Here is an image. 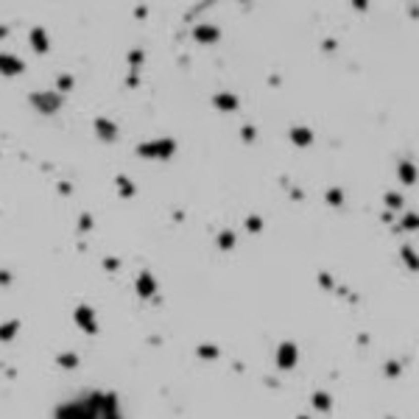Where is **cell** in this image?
I'll use <instances>...</instances> for the list:
<instances>
[{
    "label": "cell",
    "mask_w": 419,
    "mask_h": 419,
    "mask_svg": "<svg viewBox=\"0 0 419 419\" xmlns=\"http://www.w3.org/2000/svg\"><path fill=\"white\" fill-rule=\"evenodd\" d=\"M56 419H120L115 394H87L56 408Z\"/></svg>",
    "instance_id": "1"
},
{
    "label": "cell",
    "mask_w": 419,
    "mask_h": 419,
    "mask_svg": "<svg viewBox=\"0 0 419 419\" xmlns=\"http://www.w3.org/2000/svg\"><path fill=\"white\" fill-rule=\"evenodd\" d=\"M31 104L37 109H42V112H56L59 104H62V98H59L56 93H34L31 95Z\"/></svg>",
    "instance_id": "2"
},
{
    "label": "cell",
    "mask_w": 419,
    "mask_h": 419,
    "mask_svg": "<svg viewBox=\"0 0 419 419\" xmlns=\"http://www.w3.org/2000/svg\"><path fill=\"white\" fill-rule=\"evenodd\" d=\"M173 151V143L165 140V143H148V146H140V154L143 157H168Z\"/></svg>",
    "instance_id": "3"
},
{
    "label": "cell",
    "mask_w": 419,
    "mask_h": 419,
    "mask_svg": "<svg viewBox=\"0 0 419 419\" xmlns=\"http://www.w3.org/2000/svg\"><path fill=\"white\" fill-rule=\"evenodd\" d=\"M0 70H3L6 76H14V73L23 70V64L17 62V59H11V56H0Z\"/></svg>",
    "instance_id": "4"
},
{
    "label": "cell",
    "mask_w": 419,
    "mask_h": 419,
    "mask_svg": "<svg viewBox=\"0 0 419 419\" xmlns=\"http://www.w3.org/2000/svg\"><path fill=\"white\" fill-rule=\"evenodd\" d=\"M294 361H296V349L291 344H282V349H279V366H291Z\"/></svg>",
    "instance_id": "5"
},
{
    "label": "cell",
    "mask_w": 419,
    "mask_h": 419,
    "mask_svg": "<svg viewBox=\"0 0 419 419\" xmlns=\"http://www.w3.org/2000/svg\"><path fill=\"white\" fill-rule=\"evenodd\" d=\"M196 37L202 39H210V42H212V39L218 37V28H212V25H199V28H196Z\"/></svg>",
    "instance_id": "6"
},
{
    "label": "cell",
    "mask_w": 419,
    "mask_h": 419,
    "mask_svg": "<svg viewBox=\"0 0 419 419\" xmlns=\"http://www.w3.org/2000/svg\"><path fill=\"white\" fill-rule=\"evenodd\" d=\"M137 291H140L143 296H151V294H154V279L148 277V274H146V277H140V282H137Z\"/></svg>",
    "instance_id": "7"
},
{
    "label": "cell",
    "mask_w": 419,
    "mask_h": 419,
    "mask_svg": "<svg viewBox=\"0 0 419 419\" xmlns=\"http://www.w3.org/2000/svg\"><path fill=\"white\" fill-rule=\"evenodd\" d=\"M76 318L81 321V327H84V330H90V333L95 330V324H93V316H90V311H87V308H81V311L76 313Z\"/></svg>",
    "instance_id": "8"
},
{
    "label": "cell",
    "mask_w": 419,
    "mask_h": 419,
    "mask_svg": "<svg viewBox=\"0 0 419 419\" xmlns=\"http://www.w3.org/2000/svg\"><path fill=\"white\" fill-rule=\"evenodd\" d=\"M95 129L101 132V137H104V140H112V137H115V129L109 126V120H98V123H95Z\"/></svg>",
    "instance_id": "9"
},
{
    "label": "cell",
    "mask_w": 419,
    "mask_h": 419,
    "mask_svg": "<svg viewBox=\"0 0 419 419\" xmlns=\"http://www.w3.org/2000/svg\"><path fill=\"white\" fill-rule=\"evenodd\" d=\"M215 104L221 109H235V106H238V104H235V95H218Z\"/></svg>",
    "instance_id": "10"
},
{
    "label": "cell",
    "mask_w": 419,
    "mask_h": 419,
    "mask_svg": "<svg viewBox=\"0 0 419 419\" xmlns=\"http://www.w3.org/2000/svg\"><path fill=\"white\" fill-rule=\"evenodd\" d=\"M294 140L302 143V146H308V143H311V132H308V129H294Z\"/></svg>",
    "instance_id": "11"
},
{
    "label": "cell",
    "mask_w": 419,
    "mask_h": 419,
    "mask_svg": "<svg viewBox=\"0 0 419 419\" xmlns=\"http://www.w3.org/2000/svg\"><path fill=\"white\" fill-rule=\"evenodd\" d=\"M313 403H316V408H324V411L330 408V400H327L324 394H316V397H313Z\"/></svg>",
    "instance_id": "12"
},
{
    "label": "cell",
    "mask_w": 419,
    "mask_h": 419,
    "mask_svg": "<svg viewBox=\"0 0 419 419\" xmlns=\"http://www.w3.org/2000/svg\"><path fill=\"white\" fill-rule=\"evenodd\" d=\"M34 45H37L39 51H45V48H48V42H45V37H42V31H34Z\"/></svg>",
    "instance_id": "13"
},
{
    "label": "cell",
    "mask_w": 419,
    "mask_h": 419,
    "mask_svg": "<svg viewBox=\"0 0 419 419\" xmlns=\"http://www.w3.org/2000/svg\"><path fill=\"white\" fill-rule=\"evenodd\" d=\"M14 330H17L14 321H11L8 327H0V338H11V335H14Z\"/></svg>",
    "instance_id": "14"
},
{
    "label": "cell",
    "mask_w": 419,
    "mask_h": 419,
    "mask_svg": "<svg viewBox=\"0 0 419 419\" xmlns=\"http://www.w3.org/2000/svg\"><path fill=\"white\" fill-rule=\"evenodd\" d=\"M59 364H62V366H76L78 358L76 355H62V358H59Z\"/></svg>",
    "instance_id": "15"
},
{
    "label": "cell",
    "mask_w": 419,
    "mask_h": 419,
    "mask_svg": "<svg viewBox=\"0 0 419 419\" xmlns=\"http://www.w3.org/2000/svg\"><path fill=\"white\" fill-rule=\"evenodd\" d=\"M403 179H405V182H414V171H411V165H403Z\"/></svg>",
    "instance_id": "16"
},
{
    "label": "cell",
    "mask_w": 419,
    "mask_h": 419,
    "mask_svg": "<svg viewBox=\"0 0 419 419\" xmlns=\"http://www.w3.org/2000/svg\"><path fill=\"white\" fill-rule=\"evenodd\" d=\"M232 243H235V238H232V232H224V238H221V246H232Z\"/></svg>",
    "instance_id": "17"
},
{
    "label": "cell",
    "mask_w": 419,
    "mask_h": 419,
    "mask_svg": "<svg viewBox=\"0 0 419 419\" xmlns=\"http://www.w3.org/2000/svg\"><path fill=\"white\" fill-rule=\"evenodd\" d=\"M249 229H260V221H257V218H249Z\"/></svg>",
    "instance_id": "18"
}]
</instances>
